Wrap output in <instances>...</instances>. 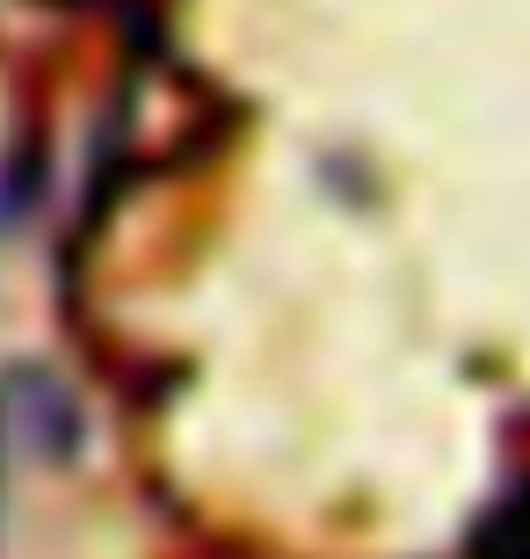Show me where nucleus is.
Here are the masks:
<instances>
[]
</instances>
